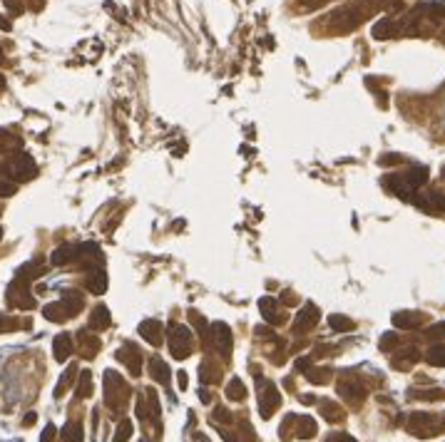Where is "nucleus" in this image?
I'll use <instances>...</instances> for the list:
<instances>
[{
    "label": "nucleus",
    "instance_id": "473e14b6",
    "mask_svg": "<svg viewBox=\"0 0 445 442\" xmlns=\"http://www.w3.org/2000/svg\"><path fill=\"white\" fill-rule=\"evenodd\" d=\"M82 353H85L87 358H95L97 351H100V341H97L95 336H87V330H82Z\"/></svg>",
    "mask_w": 445,
    "mask_h": 442
},
{
    "label": "nucleus",
    "instance_id": "9b49d317",
    "mask_svg": "<svg viewBox=\"0 0 445 442\" xmlns=\"http://www.w3.org/2000/svg\"><path fill=\"white\" fill-rule=\"evenodd\" d=\"M97 244H63L60 249L53 251V256H50V261L55 264V266H65V264L70 261H80V259H87V254H95Z\"/></svg>",
    "mask_w": 445,
    "mask_h": 442
},
{
    "label": "nucleus",
    "instance_id": "2f4dec72",
    "mask_svg": "<svg viewBox=\"0 0 445 442\" xmlns=\"http://www.w3.org/2000/svg\"><path fill=\"white\" fill-rule=\"evenodd\" d=\"M328 325H331L333 330H338V333H346V330H354L356 323L351 318H346V316H338L333 313L331 318H328Z\"/></svg>",
    "mask_w": 445,
    "mask_h": 442
},
{
    "label": "nucleus",
    "instance_id": "f3484780",
    "mask_svg": "<svg viewBox=\"0 0 445 442\" xmlns=\"http://www.w3.org/2000/svg\"><path fill=\"white\" fill-rule=\"evenodd\" d=\"M428 320V316L420 313V311H398L393 313V325L396 328H406V330H415Z\"/></svg>",
    "mask_w": 445,
    "mask_h": 442
},
{
    "label": "nucleus",
    "instance_id": "c03bdc74",
    "mask_svg": "<svg viewBox=\"0 0 445 442\" xmlns=\"http://www.w3.org/2000/svg\"><path fill=\"white\" fill-rule=\"evenodd\" d=\"M22 425H25V427L35 425V412H30V415H25V420H22Z\"/></svg>",
    "mask_w": 445,
    "mask_h": 442
},
{
    "label": "nucleus",
    "instance_id": "2eb2a0df",
    "mask_svg": "<svg viewBox=\"0 0 445 442\" xmlns=\"http://www.w3.org/2000/svg\"><path fill=\"white\" fill-rule=\"evenodd\" d=\"M296 368H299L301 373H306V380H311V383L316 385H326L328 380H331V368H314V363L309 360V358H301V360H296Z\"/></svg>",
    "mask_w": 445,
    "mask_h": 442
},
{
    "label": "nucleus",
    "instance_id": "4468645a",
    "mask_svg": "<svg viewBox=\"0 0 445 442\" xmlns=\"http://www.w3.org/2000/svg\"><path fill=\"white\" fill-rule=\"evenodd\" d=\"M415 199H418L415 204H418L420 212L430 214V216H443L445 214V194L430 189L425 194H415Z\"/></svg>",
    "mask_w": 445,
    "mask_h": 442
},
{
    "label": "nucleus",
    "instance_id": "aec40b11",
    "mask_svg": "<svg viewBox=\"0 0 445 442\" xmlns=\"http://www.w3.org/2000/svg\"><path fill=\"white\" fill-rule=\"evenodd\" d=\"M150 375L157 380V383H162L165 388H169V383H172V370H169V365H167V360H162V358L152 356L150 358Z\"/></svg>",
    "mask_w": 445,
    "mask_h": 442
},
{
    "label": "nucleus",
    "instance_id": "a18cd8bd",
    "mask_svg": "<svg viewBox=\"0 0 445 442\" xmlns=\"http://www.w3.org/2000/svg\"><path fill=\"white\" fill-rule=\"evenodd\" d=\"M192 440H194V442H209V440H207V437H204V435H194Z\"/></svg>",
    "mask_w": 445,
    "mask_h": 442
},
{
    "label": "nucleus",
    "instance_id": "de8ad7c7",
    "mask_svg": "<svg viewBox=\"0 0 445 442\" xmlns=\"http://www.w3.org/2000/svg\"><path fill=\"white\" fill-rule=\"evenodd\" d=\"M40 6H43V0H35V8H40Z\"/></svg>",
    "mask_w": 445,
    "mask_h": 442
},
{
    "label": "nucleus",
    "instance_id": "4c0bfd02",
    "mask_svg": "<svg viewBox=\"0 0 445 442\" xmlns=\"http://www.w3.org/2000/svg\"><path fill=\"white\" fill-rule=\"evenodd\" d=\"M425 336H428L430 341H440V338H445V320H440V323H433V325H430Z\"/></svg>",
    "mask_w": 445,
    "mask_h": 442
},
{
    "label": "nucleus",
    "instance_id": "58836bf2",
    "mask_svg": "<svg viewBox=\"0 0 445 442\" xmlns=\"http://www.w3.org/2000/svg\"><path fill=\"white\" fill-rule=\"evenodd\" d=\"M398 343V336L396 333H386V336L381 338V351H393Z\"/></svg>",
    "mask_w": 445,
    "mask_h": 442
},
{
    "label": "nucleus",
    "instance_id": "a19ab883",
    "mask_svg": "<svg viewBox=\"0 0 445 442\" xmlns=\"http://www.w3.org/2000/svg\"><path fill=\"white\" fill-rule=\"evenodd\" d=\"M53 440H55V427H53V425H48V427L43 430V440H40V442H53Z\"/></svg>",
    "mask_w": 445,
    "mask_h": 442
},
{
    "label": "nucleus",
    "instance_id": "9d476101",
    "mask_svg": "<svg viewBox=\"0 0 445 442\" xmlns=\"http://www.w3.org/2000/svg\"><path fill=\"white\" fill-rule=\"evenodd\" d=\"M336 388H338V395L349 400L351 405H361L366 400V395H368V385H366L361 378H356L354 370L341 373V380H338Z\"/></svg>",
    "mask_w": 445,
    "mask_h": 442
},
{
    "label": "nucleus",
    "instance_id": "39448f33",
    "mask_svg": "<svg viewBox=\"0 0 445 442\" xmlns=\"http://www.w3.org/2000/svg\"><path fill=\"white\" fill-rule=\"evenodd\" d=\"M281 440H294V437H299V440H311L314 435L318 432V425L314 417H299V415H289L284 420V425H281Z\"/></svg>",
    "mask_w": 445,
    "mask_h": 442
},
{
    "label": "nucleus",
    "instance_id": "20e7f679",
    "mask_svg": "<svg viewBox=\"0 0 445 442\" xmlns=\"http://www.w3.org/2000/svg\"><path fill=\"white\" fill-rule=\"evenodd\" d=\"M129 385L124 383V378H120L115 370H105V403L110 410L120 412L127 405Z\"/></svg>",
    "mask_w": 445,
    "mask_h": 442
},
{
    "label": "nucleus",
    "instance_id": "5701e85b",
    "mask_svg": "<svg viewBox=\"0 0 445 442\" xmlns=\"http://www.w3.org/2000/svg\"><path fill=\"white\" fill-rule=\"evenodd\" d=\"M318 410H321V415L326 417L328 422H341L344 420V408L338 403H333V400H323V403H318Z\"/></svg>",
    "mask_w": 445,
    "mask_h": 442
},
{
    "label": "nucleus",
    "instance_id": "ddd939ff",
    "mask_svg": "<svg viewBox=\"0 0 445 442\" xmlns=\"http://www.w3.org/2000/svg\"><path fill=\"white\" fill-rule=\"evenodd\" d=\"M117 360L124 363L129 370V375H134V378H140L142 373V363H145V356H142V351L134 343H124L122 348L117 351Z\"/></svg>",
    "mask_w": 445,
    "mask_h": 442
},
{
    "label": "nucleus",
    "instance_id": "423d86ee",
    "mask_svg": "<svg viewBox=\"0 0 445 442\" xmlns=\"http://www.w3.org/2000/svg\"><path fill=\"white\" fill-rule=\"evenodd\" d=\"M204 343H209L212 351H217V356L229 360L231 348H234V341H231V328L221 320H214L209 325V333L204 336Z\"/></svg>",
    "mask_w": 445,
    "mask_h": 442
},
{
    "label": "nucleus",
    "instance_id": "49530a36",
    "mask_svg": "<svg viewBox=\"0 0 445 442\" xmlns=\"http://www.w3.org/2000/svg\"><path fill=\"white\" fill-rule=\"evenodd\" d=\"M3 87H6V80H3V75H0V92H3Z\"/></svg>",
    "mask_w": 445,
    "mask_h": 442
},
{
    "label": "nucleus",
    "instance_id": "c85d7f7f",
    "mask_svg": "<svg viewBox=\"0 0 445 442\" xmlns=\"http://www.w3.org/2000/svg\"><path fill=\"white\" fill-rule=\"evenodd\" d=\"M85 432H82V422L80 420H72L63 427V440L65 442H82Z\"/></svg>",
    "mask_w": 445,
    "mask_h": 442
},
{
    "label": "nucleus",
    "instance_id": "b1692460",
    "mask_svg": "<svg viewBox=\"0 0 445 442\" xmlns=\"http://www.w3.org/2000/svg\"><path fill=\"white\" fill-rule=\"evenodd\" d=\"M259 308H262L264 318H266L269 323L276 325V323H281V320H284V318H281V313H279V306H276V301L269 299V296H266V299L259 301Z\"/></svg>",
    "mask_w": 445,
    "mask_h": 442
},
{
    "label": "nucleus",
    "instance_id": "f704fd0d",
    "mask_svg": "<svg viewBox=\"0 0 445 442\" xmlns=\"http://www.w3.org/2000/svg\"><path fill=\"white\" fill-rule=\"evenodd\" d=\"M132 430H134L132 420H122L117 425V430H115V442H127L132 437Z\"/></svg>",
    "mask_w": 445,
    "mask_h": 442
},
{
    "label": "nucleus",
    "instance_id": "412c9836",
    "mask_svg": "<svg viewBox=\"0 0 445 442\" xmlns=\"http://www.w3.org/2000/svg\"><path fill=\"white\" fill-rule=\"evenodd\" d=\"M85 286L90 293H97V296H102V293L108 291V273L102 271V268H92L90 273H87L85 278Z\"/></svg>",
    "mask_w": 445,
    "mask_h": 442
},
{
    "label": "nucleus",
    "instance_id": "f03ea898",
    "mask_svg": "<svg viewBox=\"0 0 445 442\" xmlns=\"http://www.w3.org/2000/svg\"><path fill=\"white\" fill-rule=\"evenodd\" d=\"M82 308H85V299H82V293L80 291H67L60 301L45 306L43 313H45V318L55 320V323H63V320H67V318H75Z\"/></svg>",
    "mask_w": 445,
    "mask_h": 442
},
{
    "label": "nucleus",
    "instance_id": "a211bd4d",
    "mask_svg": "<svg viewBox=\"0 0 445 442\" xmlns=\"http://www.w3.org/2000/svg\"><path fill=\"white\" fill-rule=\"evenodd\" d=\"M140 336H145L147 341H150V346L160 348L162 338H165V325H162V320H157V318H147L140 323Z\"/></svg>",
    "mask_w": 445,
    "mask_h": 442
},
{
    "label": "nucleus",
    "instance_id": "1a4fd4ad",
    "mask_svg": "<svg viewBox=\"0 0 445 442\" xmlns=\"http://www.w3.org/2000/svg\"><path fill=\"white\" fill-rule=\"evenodd\" d=\"M257 388H259V412H262L264 420H269L273 412L279 410L281 395L276 390V385L271 380H264L262 375H257Z\"/></svg>",
    "mask_w": 445,
    "mask_h": 442
},
{
    "label": "nucleus",
    "instance_id": "79ce46f5",
    "mask_svg": "<svg viewBox=\"0 0 445 442\" xmlns=\"http://www.w3.org/2000/svg\"><path fill=\"white\" fill-rule=\"evenodd\" d=\"M301 403H304V405H314V403H316V395H301Z\"/></svg>",
    "mask_w": 445,
    "mask_h": 442
},
{
    "label": "nucleus",
    "instance_id": "c756f323",
    "mask_svg": "<svg viewBox=\"0 0 445 442\" xmlns=\"http://www.w3.org/2000/svg\"><path fill=\"white\" fill-rule=\"evenodd\" d=\"M75 373H77V368L70 365L63 375H60V383H58V388H55V398H58V400L65 395V390L72 388V383H75Z\"/></svg>",
    "mask_w": 445,
    "mask_h": 442
},
{
    "label": "nucleus",
    "instance_id": "f8f14e48",
    "mask_svg": "<svg viewBox=\"0 0 445 442\" xmlns=\"http://www.w3.org/2000/svg\"><path fill=\"white\" fill-rule=\"evenodd\" d=\"M6 171L11 174L13 181H30L38 174V167H35L30 155H15L6 162Z\"/></svg>",
    "mask_w": 445,
    "mask_h": 442
},
{
    "label": "nucleus",
    "instance_id": "09e8293b",
    "mask_svg": "<svg viewBox=\"0 0 445 442\" xmlns=\"http://www.w3.org/2000/svg\"><path fill=\"white\" fill-rule=\"evenodd\" d=\"M0 239H3V226H0Z\"/></svg>",
    "mask_w": 445,
    "mask_h": 442
},
{
    "label": "nucleus",
    "instance_id": "37998d69",
    "mask_svg": "<svg viewBox=\"0 0 445 442\" xmlns=\"http://www.w3.org/2000/svg\"><path fill=\"white\" fill-rule=\"evenodd\" d=\"M177 378H179V388L187 390V373H184V370H182V373H179Z\"/></svg>",
    "mask_w": 445,
    "mask_h": 442
},
{
    "label": "nucleus",
    "instance_id": "6ab92c4d",
    "mask_svg": "<svg viewBox=\"0 0 445 442\" xmlns=\"http://www.w3.org/2000/svg\"><path fill=\"white\" fill-rule=\"evenodd\" d=\"M72 351H75V343H72L70 333H60V336H55V341H53V356H55V360L65 363L67 358L72 356Z\"/></svg>",
    "mask_w": 445,
    "mask_h": 442
},
{
    "label": "nucleus",
    "instance_id": "dca6fc26",
    "mask_svg": "<svg viewBox=\"0 0 445 442\" xmlns=\"http://www.w3.org/2000/svg\"><path fill=\"white\" fill-rule=\"evenodd\" d=\"M318 318H321V313H318L316 306H314V304H306L304 308L299 311L296 320H294V333H306V330H311L314 325L318 323Z\"/></svg>",
    "mask_w": 445,
    "mask_h": 442
},
{
    "label": "nucleus",
    "instance_id": "72a5a7b5",
    "mask_svg": "<svg viewBox=\"0 0 445 442\" xmlns=\"http://www.w3.org/2000/svg\"><path fill=\"white\" fill-rule=\"evenodd\" d=\"M15 147H20V139L13 137V134H8L6 129H0V155H3V152L15 150Z\"/></svg>",
    "mask_w": 445,
    "mask_h": 442
},
{
    "label": "nucleus",
    "instance_id": "e433bc0d",
    "mask_svg": "<svg viewBox=\"0 0 445 442\" xmlns=\"http://www.w3.org/2000/svg\"><path fill=\"white\" fill-rule=\"evenodd\" d=\"M92 393V380H90V373H80V388H77V400L87 398V395Z\"/></svg>",
    "mask_w": 445,
    "mask_h": 442
},
{
    "label": "nucleus",
    "instance_id": "0eeeda50",
    "mask_svg": "<svg viewBox=\"0 0 445 442\" xmlns=\"http://www.w3.org/2000/svg\"><path fill=\"white\" fill-rule=\"evenodd\" d=\"M169 353L177 360H184V358H189L194 353V336L187 325H169Z\"/></svg>",
    "mask_w": 445,
    "mask_h": 442
},
{
    "label": "nucleus",
    "instance_id": "6e6552de",
    "mask_svg": "<svg viewBox=\"0 0 445 442\" xmlns=\"http://www.w3.org/2000/svg\"><path fill=\"white\" fill-rule=\"evenodd\" d=\"M6 301L11 308H35V301H32L30 293V278L15 273V278H13L6 291Z\"/></svg>",
    "mask_w": 445,
    "mask_h": 442
},
{
    "label": "nucleus",
    "instance_id": "7c9ffc66",
    "mask_svg": "<svg viewBox=\"0 0 445 442\" xmlns=\"http://www.w3.org/2000/svg\"><path fill=\"white\" fill-rule=\"evenodd\" d=\"M15 192H18V181H11V174L3 167L0 169V197H13Z\"/></svg>",
    "mask_w": 445,
    "mask_h": 442
},
{
    "label": "nucleus",
    "instance_id": "cd10ccee",
    "mask_svg": "<svg viewBox=\"0 0 445 442\" xmlns=\"http://www.w3.org/2000/svg\"><path fill=\"white\" fill-rule=\"evenodd\" d=\"M425 363H430V365L435 368H445V343L430 346L428 353H425Z\"/></svg>",
    "mask_w": 445,
    "mask_h": 442
},
{
    "label": "nucleus",
    "instance_id": "393cba45",
    "mask_svg": "<svg viewBox=\"0 0 445 442\" xmlns=\"http://www.w3.org/2000/svg\"><path fill=\"white\" fill-rule=\"evenodd\" d=\"M408 395L413 400H445V390L443 388H411Z\"/></svg>",
    "mask_w": 445,
    "mask_h": 442
},
{
    "label": "nucleus",
    "instance_id": "c9c22d12",
    "mask_svg": "<svg viewBox=\"0 0 445 442\" xmlns=\"http://www.w3.org/2000/svg\"><path fill=\"white\" fill-rule=\"evenodd\" d=\"M219 378H221L219 368H214L212 363H204V365H202V380H204V383L209 380V383L214 385V383H219Z\"/></svg>",
    "mask_w": 445,
    "mask_h": 442
},
{
    "label": "nucleus",
    "instance_id": "a878e982",
    "mask_svg": "<svg viewBox=\"0 0 445 442\" xmlns=\"http://www.w3.org/2000/svg\"><path fill=\"white\" fill-rule=\"evenodd\" d=\"M110 325V311L105 306H97L92 311V318H90V330H105Z\"/></svg>",
    "mask_w": 445,
    "mask_h": 442
},
{
    "label": "nucleus",
    "instance_id": "7ed1b4c3",
    "mask_svg": "<svg viewBox=\"0 0 445 442\" xmlns=\"http://www.w3.org/2000/svg\"><path fill=\"white\" fill-rule=\"evenodd\" d=\"M406 432L413 437H435L445 432V415H430V412H413L406 420Z\"/></svg>",
    "mask_w": 445,
    "mask_h": 442
},
{
    "label": "nucleus",
    "instance_id": "bb28decb",
    "mask_svg": "<svg viewBox=\"0 0 445 442\" xmlns=\"http://www.w3.org/2000/svg\"><path fill=\"white\" fill-rule=\"evenodd\" d=\"M226 398L234 400V403H242L247 398V385L242 383V378H231L226 385Z\"/></svg>",
    "mask_w": 445,
    "mask_h": 442
},
{
    "label": "nucleus",
    "instance_id": "4be33fe9",
    "mask_svg": "<svg viewBox=\"0 0 445 442\" xmlns=\"http://www.w3.org/2000/svg\"><path fill=\"white\" fill-rule=\"evenodd\" d=\"M418 360H420L418 348L411 346V348H406V351L396 353V358H393V368H396V370H411Z\"/></svg>",
    "mask_w": 445,
    "mask_h": 442
},
{
    "label": "nucleus",
    "instance_id": "ea45409f",
    "mask_svg": "<svg viewBox=\"0 0 445 442\" xmlns=\"http://www.w3.org/2000/svg\"><path fill=\"white\" fill-rule=\"evenodd\" d=\"M15 328H20V323H13V320H8L6 316L0 313V333H3V330H15Z\"/></svg>",
    "mask_w": 445,
    "mask_h": 442
},
{
    "label": "nucleus",
    "instance_id": "f257e3e1",
    "mask_svg": "<svg viewBox=\"0 0 445 442\" xmlns=\"http://www.w3.org/2000/svg\"><path fill=\"white\" fill-rule=\"evenodd\" d=\"M428 181V169L420 164L411 167L408 171H401V174H391L383 179V187L388 189L391 194H396L398 199H415L418 189Z\"/></svg>",
    "mask_w": 445,
    "mask_h": 442
}]
</instances>
